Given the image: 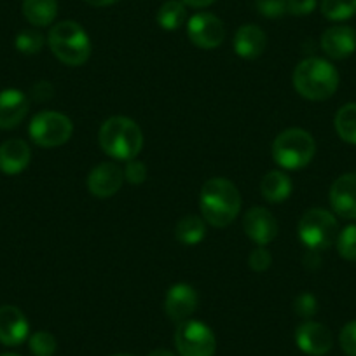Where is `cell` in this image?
I'll return each mask as SVG.
<instances>
[{
	"instance_id": "obj_1",
	"label": "cell",
	"mask_w": 356,
	"mask_h": 356,
	"mask_svg": "<svg viewBox=\"0 0 356 356\" xmlns=\"http://www.w3.org/2000/svg\"><path fill=\"white\" fill-rule=\"evenodd\" d=\"M200 208L203 220L208 224L213 227H227L241 210V194L227 178H210L201 189Z\"/></svg>"
},
{
	"instance_id": "obj_2",
	"label": "cell",
	"mask_w": 356,
	"mask_h": 356,
	"mask_svg": "<svg viewBox=\"0 0 356 356\" xmlns=\"http://www.w3.org/2000/svg\"><path fill=\"white\" fill-rule=\"evenodd\" d=\"M293 86L306 100H328L339 88V72L323 58H306L293 70Z\"/></svg>"
},
{
	"instance_id": "obj_3",
	"label": "cell",
	"mask_w": 356,
	"mask_h": 356,
	"mask_svg": "<svg viewBox=\"0 0 356 356\" xmlns=\"http://www.w3.org/2000/svg\"><path fill=\"white\" fill-rule=\"evenodd\" d=\"M102 150L115 161L135 159L143 147V133L133 119L124 115L108 118L98 133Z\"/></svg>"
},
{
	"instance_id": "obj_4",
	"label": "cell",
	"mask_w": 356,
	"mask_h": 356,
	"mask_svg": "<svg viewBox=\"0 0 356 356\" xmlns=\"http://www.w3.org/2000/svg\"><path fill=\"white\" fill-rule=\"evenodd\" d=\"M47 44L54 56L68 67H81L91 56V40L77 22H60L47 33Z\"/></svg>"
},
{
	"instance_id": "obj_5",
	"label": "cell",
	"mask_w": 356,
	"mask_h": 356,
	"mask_svg": "<svg viewBox=\"0 0 356 356\" xmlns=\"http://www.w3.org/2000/svg\"><path fill=\"white\" fill-rule=\"evenodd\" d=\"M273 159L280 168L297 171L306 168L316 154V142L306 129L290 128L273 142Z\"/></svg>"
},
{
	"instance_id": "obj_6",
	"label": "cell",
	"mask_w": 356,
	"mask_h": 356,
	"mask_svg": "<svg viewBox=\"0 0 356 356\" xmlns=\"http://www.w3.org/2000/svg\"><path fill=\"white\" fill-rule=\"evenodd\" d=\"M299 239L311 252H323L330 248L339 236V225L334 215L323 208H311L299 222Z\"/></svg>"
},
{
	"instance_id": "obj_7",
	"label": "cell",
	"mask_w": 356,
	"mask_h": 356,
	"mask_svg": "<svg viewBox=\"0 0 356 356\" xmlns=\"http://www.w3.org/2000/svg\"><path fill=\"white\" fill-rule=\"evenodd\" d=\"M29 135L35 145L42 149H53V147L65 145L72 138L74 124L70 118L61 112L44 111L33 115L29 126Z\"/></svg>"
},
{
	"instance_id": "obj_8",
	"label": "cell",
	"mask_w": 356,
	"mask_h": 356,
	"mask_svg": "<svg viewBox=\"0 0 356 356\" xmlns=\"http://www.w3.org/2000/svg\"><path fill=\"white\" fill-rule=\"evenodd\" d=\"M175 346L180 356H213L217 351V339L207 323L186 320L178 323Z\"/></svg>"
},
{
	"instance_id": "obj_9",
	"label": "cell",
	"mask_w": 356,
	"mask_h": 356,
	"mask_svg": "<svg viewBox=\"0 0 356 356\" xmlns=\"http://www.w3.org/2000/svg\"><path fill=\"white\" fill-rule=\"evenodd\" d=\"M187 35L194 46L201 49H215L225 39V26L220 18L211 13H197L187 19Z\"/></svg>"
},
{
	"instance_id": "obj_10",
	"label": "cell",
	"mask_w": 356,
	"mask_h": 356,
	"mask_svg": "<svg viewBox=\"0 0 356 356\" xmlns=\"http://www.w3.org/2000/svg\"><path fill=\"white\" fill-rule=\"evenodd\" d=\"M243 229L257 246H266L275 241L280 227L275 215L267 208L253 207L243 217Z\"/></svg>"
},
{
	"instance_id": "obj_11",
	"label": "cell",
	"mask_w": 356,
	"mask_h": 356,
	"mask_svg": "<svg viewBox=\"0 0 356 356\" xmlns=\"http://www.w3.org/2000/svg\"><path fill=\"white\" fill-rule=\"evenodd\" d=\"M197 304H200V297L193 286L187 283H175L164 297V313L170 320L182 323L196 313Z\"/></svg>"
},
{
	"instance_id": "obj_12",
	"label": "cell",
	"mask_w": 356,
	"mask_h": 356,
	"mask_svg": "<svg viewBox=\"0 0 356 356\" xmlns=\"http://www.w3.org/2000/svg\"><path fill=\"white\" fill-rule=\"evenodd\" d=\"M124 182V171L119 164L107 161L89 171L88 189L97 197H112L119 193Z\"/></svg>"
},
{
	"instance_id": "obj_13",
	"label": "cell",
	"mask_w": 356,
	"mask_h": 356,
	"mask_svg": "<svg viewBox=\"0 0 356 356\" xmlns=\"http://www.w3.org/2000/svg\"><path fill=\"white\" fill-rule=\"evenodd\" d=\"M296 342L302 353L309 356H323L334 346L332 332L318 321H304L296 332Z\"/></svg>"
},
{
	"instance_id": "obj_14",
	"label": "cell",
	"mask_w": 356,
	"mask_h": 356,
	"mask_svg": "<svg viewBox=\"0 0 356 356\" xmlns=\"http://www.w3.org/2000/svg\"><path fill=\"white\" fill-rule=\"evenodd\" d=\"M332 210L346 220H356V173H346L332 184L330 194Z\"/></svg>"
},
{
	"instance_id": "obj_15",
	"label": "cell",
	"mask_w": 356,
	"mask_h": 356,
	"mask_svg": "<svg viewBox=\"0 0 356 356\" xmlns=\"http://www.w3.org/2000/svg\"><path fill=\"white\" fill-rule=\"evenodd\" d=\"M321 49L332 60H346L356 51V32L348 25H334L321 35Z\"/></svg>"
},
{
	"instance_id": "obj_16",
	"label": "cell",
	"mask_w": 356,
	"mask_h": 356,
	"mask_svg": "<svg viewBox=\"0 0 356 356\" xmlns=\"http://www.w3.org/2000/svg\"><path fill=\"white\" fill-rule=\"evenodd\" d=\"M30 332L29 320L16 306L0 307V342L4 346H19Z\"/></svg>"
},
{
	"instance_id": "obj_17",
	"label": "cell",
	"mask_w": 356,
	"mask_h": 356,
	"mask_svg": "<svg viewBox=\"0 0 356 356\" xmlns=\"http://www.w3.org/2000/svg\"><path fill=\"white\" fill-rule=\"evenodd\" d=\"M29 114V98L19 89L0 91V129H13Z\"/></svg>"
},
{
	"instance_id": "obj_18",
	"label": "cell",
	"mask_w": 356,
	"mask_h": 356,
	"mask_svg": "<svg viewBox=\"0 0 356 356\" xmlns=\"http://www.w3.org/2000/svg\"><path fill=\"white\" fill-rule=\"evenodd\" d=\"M232 46H234L236 54L243 60H257L266 51L267 35L260 26L252 25V23L241 25L236 30Z\"/></svg>"
},
{
	"instance_id": "obj_19",
	"label": "cell",
	"mask_w": 356,
	"mask_h": 356,
	"mask_svg": "<svg viewBox=\"0 0 356 356\" xmlns=\"http://www.w3.org/2000/svg\"><path fill=\"white\" fill-rule=\"evenodd\" d=\"M32 150L25 140L11 138L0 145V171L6 175H18L29 168Z\"/></svg>"
},
{
	"instance_id": "obj_20",
	"label": "cell",
	"mask_w": 356,
	"mask_h": 356,
	"mask_svg": "<svg viewBox=\"0 0 356 356\" xmlns=\"http://www.w3.org/2000/svg\"><path fill=\"white\" fill-rule=\"evenodd\" d=\"M292 189L293 186L289 175L278 170L266 173V177L260 182V194L269 203H283V201L290 197Z\"/></svg>"
},
{
	"instance_id": "obj_21",
	"label": "cell",
	"mask_w": 356,
	"mask_h": 356,
	"mask_svg": "<svg viewBox=\"0 0 356 356\" xmlns=\"http://www.w3.org/2000/svg\"><path fill=\"white\" fill-rule=\"evenodd\" d=\"M23 16L33 26H49L58 16V0H23Z\"/></svg>"
},
{
	"instance_id": "obj_22",
	"label": "cell",
	"mask_w": 356,
	"mask_h": 356,
	"mask_svg": "<svg viewBox=\"0 0 356 356\" xmlns=\"http://www.w3.org/2000/svg\"><path fill=\"white\" fill-rule=\"evenodd\" d=\"M204 234H207V225H204L203 217H197V215H186L178 220L175 227V238L187 246H194L203 241Z\"/></svg>"
},
{
	"instance_id": "obj_23",
	"label": "cell",
	"mask_w": 356,
	"mask_h": 356,
	"mask_svg": "<svg viewBox=\"0 0 356 356\" xmlns=\"http://www.w3.org/2000/svg\"><path fill=\"white\" fill-rule=\"evenodd\" d=\"M187 22V9L184 2L168 0L157 11V25L168 32H175Z\"/></svg>"
},
{
	"instance_id": "obj_24",
	"label": "cell",
	"mask_w": 356,
	"mask_h": 356,
	"mask_svg": "<svg viewBox=\"0 0 356 356\" xmlns=\"http://www.w3.org/2000/svg\"><path fill=\"white\" fill-rule=\"evenodd\" d=\"M335 131L346 143L356 145V104H346L335 114Z\"/></svg>"
},
{
	"instance_id": "obj_25",
	"label": "cell",
	"mask_w": 356,
	"mask_h": 356,
	"mask_svg": "<svg viewBox=\"0 0 356 356\" xmlns=\"http://www.w3.org/2000/svg\"><path fill=\"white\" fill-rule=\"evenodd\" d=\"M321 13L330 22H346L356 15V0H321Z\"/></svg>"
},
{
	"instance_id": "obj_26",
	"label": "cell",
	"mask_w": 356,
	"mask_h": 356,
	"mask_svg": "<svg viewBox=\"0 0 356 356\" xmlns=\"http://www.w3.org/2000/svg\"><path fill=\"white\" fill-rule=\"evenodd\" d=\"M44 42H46V39H44L42 33L37 32V30H23V32H19L18 35H16L15 44L16 49H18L19 53L32 56V54H37L42 51Z\"/></svg>"
},
{
	"instance_id": "obj_27",
	"label": "cell",
	"mask_w": 356,
	"mask_h": 356,
	"mask_svg": "<svg viewBox=\"0 0 356 356\" xmlns=\"http://www.w3.org/2000/svg\"><path fill=\"white\" fill-rule=\"evenodd\" d=\"M335 243H337V252L342 259L356 262V224L342 229Z\"/></svg>"
},
{
	"instance_id": "obj_28",
	"label": "cell",
	"mask_w": 356,
	"mask_h": 356,
	"mask_svg": "<svg viewBox=\"0 0 356 356\" xmlns=\"http://www.w3.org/2000/svg\"><path fill=\"white\" fill-rule=\"evenodd\" d=\"M30 351L35 356H53L56 353V339L46 330L35 332L30 337Z\"/></svg>"
},
{
	"instance_id": "obj_29",
	"label": "cell",
	"mask_w": 356,
	"mask_h": 356,
	"mask_svg": "<svg viewBox=\"0 0 356 356\" xmlns=\"http://www.w3.org/2000/svg\"><path fill=\"white\" fill-rule=\"evenodd\" d=\"M293 311H296L297 316L304 318V320H309L316 314L318 311V300L313 293L304 292L293 300Z\"/></svg>"
},
{
	"instance_id": "obj_30",
	"label": "cell",
	"mask_w": 356,
	"mask_h": 356,
	"mask_svg": "<svg viewBox=\"0 0 356 356\" xmlns=\"http://www.w3.org/2000/svg\"><path fill=\"white\" fill-rule=\"evenodd\" d=\"M273 255L266 246H255L248 255V266L252 267L255 273H264L271 267Z\"/></svg>"
},
{
	"instance_id": "obj_31",
	"label": "cell",
	"mask_w": 356,
	"mask_h": 356,
	"mask_svg": "<svg viewBox=\"0 0 356 356\" xmlns=\"http://www.w3.org/2000/svg\"><path fill=\"white\" fill-rule=\"evenodd\" d=\"M122 171H124V180L128 184H131V186H140V184H143L147 180V166L142 161L136 159V157L135 159L126 161V166Z\"/></svg>"
},
{
	"instance_id": "obj_32",
	"label": "cell",
	"mask_w": 356,
	"mask_h": 356,
	"mask_svg": "<svg viewBox=\"0 0 356 356\" xmlns=\"http://www.w3.org/2000/svg\"><path fill=\"white\" fill-rule=\"evenodd\" d=\"M259 15L269 19L282 18L286 13V0H255Z\"/></svg>"
},
{
	"instance_id": "obj_33",
	"label": "cell",
	"mask_w": 356,
	"mask_h": 356,
	"mask_svg": "<svg viewBox=\"0 0 356 356\" xmlns=\"http://www.w3.org/2000/svg\"><path fill=\"white\" fill-rule=\"evenodd\" d=\"M342 351L348 356H356V320L349 321L342 327L341 335H339Z\"/></svg>"
},
{
	"instance_id": "obj_34",
	"label": "cell",
	"mask_w": 356,
	"mask_h": 356,
	"mask_svg": "<svg viewBox=\"0 0 356 356\" xmlns=\"http://www.w3.org/2000/svg\"><path fill=\"white\" fill-rule=\"evenodd\" d=\"M318 0H286V13L292 16H307L316 9Z\"/></svg>"
},
{
	"instance_id": "obj_35",
	"label": "cell",
	"mask_w": 356,
	"mask_h": 356,
	"mask_svg": "<svg viewBox=\"0 0 356 356\" xmlns=\"http://www.w3.org/2000/svg\"><path fill=\"white\" fill-rule=\"evenodd\" d=\"M182 2L186 6H191V8L201 9V8H208V6L215 4L217 0H182Z\"/></svg>"
},
{
	"instance_id": "obj_36",
	"label": "cell",
	"mask_w": 356,
	"mask_h": 356,
	"mask_svg": "<svg viewBox=\"0 0 356 356\" xmlns=\"http://www.w3.org/2000/svg\"><path fill=\"white\" fill-rule=\"evenodd\" d=\"M86 4L93 6V8H105V6L118 4L119 0H84Z\"/></svg>"
},
{
	"instance_id": "obj_37",
	"label": "cell",
	"mask_w": 356,
	"mask_h": 356,
	"mask_svg": "<svg viewBox=\"0 0 356 356\" xmlns=\"http://www.w3.org/2000/svg\"><path fill=\"white\" fill-rule=\"evenodd\" d=\"M147 356H175V355L171 351H168V349H156V351L149 353Z\"/></svg>"
},
{
	"instance_id": "obj_38",
	"label": "cell",
	"mask_w": 356,
	"mask_h": 356,
	"mask_svg": "<svg viewBox=\"0 0 356 356\" xmlns=\"http://www.w3.org/2000/svg\"><path fill=\"white\" fill-rule=\"evenodd\" d=\"M0 356H19V355H13V353H6V355H0Z\"/></svg>"
},
{
	"instance_id": "obj_39",
	"label": "cell",
	"mask_w": 356,
	"mask_h": 356,
	"mask_svg": "<svg viewBox=\"0 0 356 356\" xmlns=\"http://www.w3.org/2000/svg\"><path fill=\"white\" fill-rule=\"evenodd\" d=\"M114 356H129V355H114Z\"/></svg>"
}]
</instances>
